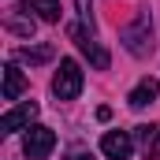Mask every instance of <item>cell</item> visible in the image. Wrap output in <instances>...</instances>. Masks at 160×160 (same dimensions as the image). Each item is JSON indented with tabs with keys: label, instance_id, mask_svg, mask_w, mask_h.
Listing matches in <instances>:
<instances>
[{
	"label": "cell",
	"instance_id": "6da1fadb",
	"mask_svg": "<svg viewBox=\"0 0 160 160\" xmlns=\"http://www.w3.org/2000/svg\"><path fill=\"white\" fill-rule=\"evenodd\" d=\"M123 48L138 60H145L153 52V19H149V8H138L134 19L123 26Z\"/></svg>",
	"mask_w": 160,
	"mask_h": 160
},
{
	"label": "cell",
	"instance_id": "7a4b0ae2",
	"mask_svg": "<svg viewBox=\"0 0 160 160\" xmlns=\"http://www.w3.org/2000/svg\"><path fill=\"white\" fill-rule=\"evenodd\" d=\"M82 82H86V75H82L78 60H60V71L52 75V93L60 97V101H75L82 93Z\"/></svg>",
	"mask_w": 160,
	"mask_h": 160
},
{
	"label": "cell",
	"instance_id": "3957f363",
	"mask_svg": "<svg viewBox=\"0 0 160 160\" xmlns=\"http://www.w3.org/2000/svg\"><path fill=\"white\" fill-rule=\"evenodd\" d=\"M52 145H56V134H52L48 127H30L26 138H22V153H26V160H45L48 153H52Z\"/></svg>",
	"mask_w": 160,
	"mask_h": 160
},
{
	"label": "cell",
	"instance_id": "277c9868",
	"mask_svg": "<svg viewBox=\"0 0 160 160\" xmlns=\"http://www.w3.org/2000/svg\"><path fill=\"white\" fill-rule=\"evenodd\" d=\"M38 119V104L26 101V104H15L0 116V134H15V130H30V123Z\"/></svg>",
	"mask_w": 160,
	"mask_h": 160
},
{
	"label": "cell",
	"instance_id": "5b68a950",
	"mask_svg": "<svg viewBox=\"0 0 160 160\" xmlns=\"http://www.w3.org/2000/svg\"><path fill=\"white\" fill-rule=\"evenodd\" d=\"M101 153L108 160H127L134 153V134H127V130H108V134L101 138Z\"/></svg>",
	"mask_w": 160,
	"mask_h": 160
},
{
	"label": "cell",
	"instance_id": "8992f818",
	"mask_svg": "<svg viewBox=\"0 0 160 160\" xmlns=\"http://www.w3.org/2000/svg\"><path fill=\"white\" fill-rule=\"evenodd\" d=\"M75 4H78V22L71 26L75 45H82V41H97V38H93V4H89V0H75Z\"/></svg>",
	"mask_w": 160,
	"mask_h": 160
},
{
	"label": "cell",
	"instance_id": "52a82bcc",
	"mask_svg": "<svg viewBox=\"0 0 160 160\" xmlns=\"http://www.w3.org/2000/svg\"><path fill=\"white\" fill-rule=\"evenodd\" d=\"M157 93H160V82H157V78H142L130 93H127V104H130L134 112H142L145 104H153V101H157Z\"/></svg>",
	"mask_w": 160,
	"mask_h": 160
},
{
	"label": "cell",
	"instance_id": "ba28073f",
	"mask_svg": "<svg viewBox=\"0 0 160 160\" xmlns=\"http://www.w3.org/2000/svg\"><path fill=\"white\" fill-rule=\"evenodd\" d=\"M22 11H34V19L41 22H60V0H22Z\"/></svg>",
	"mask_w": 160,
	"mask_h": 160
},
{
	"label": "cell",
	"instance_id": "9c48e42d",
	"mask_svg": "<svg viewBox=\"0 0 160 160\" xmlns=\"http://www.w3.org/2000/svg\"><path fill=\"white\" fill-rule=\"evenodd\" d=\"M134 145L145 153V157H157V145H160V130L153 123H142V127H134Z\"/></svg>",
	"mask_w": 160,
	"mask_h": 160
},
{
	"label": "cell",
	"instance_id": "30bf717a",
	"mask_svg": "<svg viewBox=\"0 0 160 160\" xmlns=\"http://www.w3.org/2000/svg\"><path fill=\"white\" fill-rule=\"evenodd\" d=\"M22 89H26L22 71H19L15 63H8V67H4V101H19V97H22Z\"/></svg>",
	"mask_w": 160,
	"mask_h": 160
},
{
	"label": "cell",
	"instance_id": "8fae6325",
	"mask_svg": "<svg viewBox=\"0 0 160 160\" xmlns=\"http://www.w3.org/2000/svg\"><path fill=\"white\" fill-rule=\"evenodd\" d=\"M52 56H56L52 45H34V48H19V52H15V60H22V63H45V60H52Z\"/></svg>",
	"mask_w": 160,
	"mask_h": 160
},
{
	"label": "cell",
	"instance_id": "7c38bea8",
	"mask_svg": "<svg viewBox=\"0 0 160 160\" xmlns=\"http://www.w3.org/2000/svg\"><path fill=\"white\" fill-rule=\"evenodd\" d=\"M8 30H15V34H22V38H34V15H26V19H8Z\"/></svg>",
	"mask_w": 160,
	"mask_h": 160
},
{
	"label": "cell",
	"instance_id": "4fadbf2b",
	"mask_svg": "<svg viewBox=\"0 0 160 160\" xmlns=\"http://www.w3.org/2000/svg\"><path fill=\"white\" fill-rule=\"evenodd\" d=\"M67 160H97V157L86 153V149H75V153H67Z\"/></svg>",
	"mask_w": 160,
	"mask_h": 160
}]
</instances>
